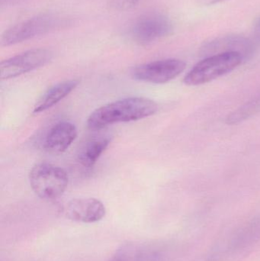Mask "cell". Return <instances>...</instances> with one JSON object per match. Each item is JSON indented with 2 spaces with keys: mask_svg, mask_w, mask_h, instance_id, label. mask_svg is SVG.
<instances>
[{
  "mask_svg": "<svg viewBox=\"0 0 260 261\" xmlns=\"http://www.w3.org/2000/svg\"><path fill=\"white\" fill-rule=\"evenodd\" d=\"M158 105L145 97H129L110 102L93 111L87 119L91 130H99L121 122L140 120L155 114Z\"/></svg>",
  "mask_w": 260,
  "mask_h": 261,
  "instance_id": "obj_1",
  "label": "cell"
},
{
  "mask_svg": "<svg viewBox=\"0 0 260 261\" xmlns=\"http://www.w3.org/2000/svg\"><path fill=\"white\" fill-rule=\"evenodd\" d=\"M244 57L238 52L218 54L198 62L185 76L183 82L190 87L212 82L233 71L241 65Z\"/></svg>",
  "mask_w": 260,
  "mask_h": 261,
  "instance_id": "obj_2",
  "label": "cell"
},
{
  "mask_svg": "<svg viewBox=\"0 0 260 261\" xmlns=\"http://www.w3.org/2000/svg\"><path fill=\"white\" fill-rule=\"evenodd\" d=\"M29 182L38 197L44 200H53L65 192L68 186V174L61 167L42 163L32 169L29 173Z\"/></svg>",
  "mask_w": 260,
  "mask_h": 261,
  "instance_id": "obj_3",
  "label": "cell"
},
{
  "mask_svg": "<svg viewBox=\"0 0 260 261\" xmlns=\"http://www.w3.org/2000/svg\"><path fill=\"white\" fill-rule=\"evenodd\" d=\"M64 20L53 14H42L28 18L6 30L2 35L3 46H10L54 31Z\"/></svg>",
  "mask_w": 260,
  "mask_h": 261,
  "instance_id": "obj_4",
  "label": "cell"
},
{
  "mask_svg": "<svg viewBox=\"0 0 260 261\" xmlns=\"http://www.w3.org/2000/svg\"><path fill=\"white\" fill-rule=\"evenodd\" d=\"M53 55L48 49L36 48L2 61L0 64L1 80H9L28 73L48 64Z\"/></svg>",
  "mask_w": 260,
  "mask_h": 261,
  "instance_id": "obj_5",
  "label": "cell"
},
{
  "mask_svg": "<svg viewBox=\"0 0 260 261\" xmlns=\"http://www.w3.org/2000/svg\"><path fill=\"white\" fill-rule=\"evenodd\" d=\"M186 67V63L181 60H161L137 66L132 70V76L143 82L166 84L181 74Z\"/></svg>",
  "mask_w": 260,
  "mask_h": 261,
  "instance_id": "obj_6",
  "label": "cell"
},
{
  "mask_svg": "<svg viewBox=\"0 0 260 261\" xmlns=\"http://www.w3.org/2000/svg\"><path fill=\"white\" fill-rule=\"evenodd\" d=\"M172 31V23L166 17L151 14L139 18L133 26L131 33L137 43L146 45L167 36Z\"/></svg>",
  "mask_w": 260,
  "mask_h": 261,
  "instance_id": "obj_7",
  "label": "cell"
},
{
  "mask_svg": "<svg viewBox=\"0 0 260 261\" xmlns=\"http://www.w3.org/2000/svg\"><path fill=\"white\" fill-rule=\"evenodd\" d=\"M67 219L82 223H95L106 214L105 205L95 198H80L70 200L64 208Z\"/></svg>",
  "mask_w": 260,
  "mask_h": 261,
  "instance_id": "obj_8",
  "label": "cell"
},
{
  "mask_svg": "<svg viewBox=\"0 0 260 261\" xmlns=\"http://www.w3.org/2000/svg\"><path fill=\"white\" fill-rule=\"evenodd\" d=\"M108 261H163L160 251L149 244L128 242L122 245Z\"/></svg>",
  "mask_w": 260,
  "mask_h": 261,
  "instance_id": "obj_9",
  "label": "cell"
},
{
  "mask_svg": "<svg viewBox=\"0 0 260 261\" xmlns=\"http://www.w3.org/2000/svg\"><path fill=\"white\" fill-rule=\"evenodd\" d=\"M76 136L77 130L73 123L59 122L47 133L44 142V149L50 153H63L71 145Z\"/></svg>",
  "mask_w": 260,
  "mask_h": 261,
  "instance_id": "obj_10",
  "label": "cell"
},
{
  "mask_svg": "<svg viewBox=\"0 0 260 261\" xmlns=\"http://www.w3.org/2000/svg\"><path fill=\"white\" fill-rule=\"evenodd\" d=\"M252 48L251 41L247 38L239 35H228L206 43L203 47V52L205 55L209 56L227 52H238L245 57L251 52Z\"/></svg>",
  "mask_w": 260,
  "mask_h": 261,
  "instance_id": "obj_11",
  "label": "cell"
},
{
  "mask_svg": "<svg viewBox=\"0 0 260 261\" xmlns=\"http://www.w3.org/2000/svg\"><path fill=\"white\" fill-rule=\"evenodd\" d=\"M79 84V81L76 80H70L63 81L50 87L38 99L34 107L33 113H42L51 108L64 98L67 97L76 88Z\"/></svg>",
  "mask_w": 260,
  "mask_h": 261,
  "instance_id": "obj_12",
  "label": "cell"
},
{
  "mask_svg": "<svg viewBox=\"0 0 260 261\" xmlns=\"http://www.w3.org/2000/svg\"><path fill=\"white\" fill-rule=\"evenodd\" d=\"M109 144L110 139L108 138H95L88 141L78 155L79 162L84 167H93Z\"/></svg>",
  "mask_w": 260,
  "mask_h": 261,
  "instance_id": "obj_13",
  "label": "cell"
},
{
  "mask_svg": "<svg viewBox=\"0 0 260 261\" xmlns=\"http://www.w3.org/2000/svg\"><path fill=\"white\" fill-rule=\"evenodd\" d=\"M140 0H111L108 7L111 10L116 12H125L135 8Z\"/></svg>",
  "mask_w": 260,
  "mask_h": 261,
  "instance_id": "obj_14",
  "label": "cell"
},
{
  "mask_svg": "<svg viewBox=\"0 0 260 261\" xmlns=\"http://www.w3.org/2000/svg\"><path fill=\"white\" fill-rule=\"evenodd\" d=\"M253 32L255 39L260 42V18H258L257 21L255 22L254 26H253Z\"/></svg>",
  "mask_w": 260,
  "mask_h": 261,
  "instance_id": "obj_15",
  "label": "cell"
}]
</instances>
